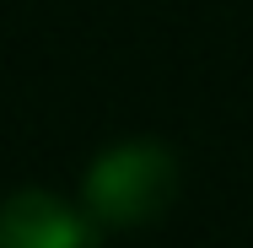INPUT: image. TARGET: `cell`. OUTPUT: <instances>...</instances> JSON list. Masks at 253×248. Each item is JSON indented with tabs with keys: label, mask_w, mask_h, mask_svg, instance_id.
Listing matches in <instances>:
<instances>
[{
	"label": "cell",
	"mask_w": 253,
	"mask_h": 248,
	"mask_svg": "<svg viewBox=\"0 0 253 248\" xmlns=\"http://www.w3.org/2000/svg\"><path fill=\"white\" fill-rule=\"evenodd\" d=\"M92 227L43 189H22L0 205V248H86Z\"/></svg>",
	"instance_id": "obj_2"
},
{
	"label": "cell",
	"mask_w": 253,
	"mask_h": 248,
	"mask_svg": "<svg viewBox=\"0 0 253 248\" xmlns=\"http://www.w3.org/2000/svg\"><path fill=\"white\" fill-rule=\"evenodd\" d=\"M178 189V167L172 156L151 141H129V146L108 151L97 167L86 173V205L108 227H140L167 210V199Z\"/></svg>",
	"instance_id": "obj_1"
}]
</instances>
